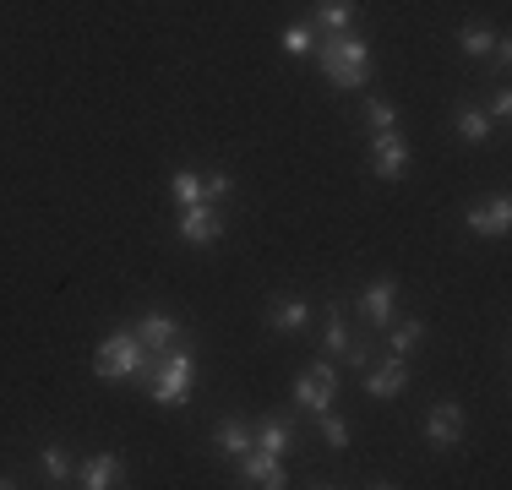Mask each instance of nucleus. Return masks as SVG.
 Returning <instances> with one entry per match:
<instances>
[{
	"label": "nucleus",
	"mask_w": 512,
	"mask_h": 490,
	"mask_svg": "<svg viewBox=\"0 0 512 490\" xmlns=\"http://www.w3.org/2000/svg\"><path fill=\"white\" fill-rule=\"evenodd\" d=\"M311 55L333 88H365V77H371V44L355 33H327V44H316Z\"/></svg>",
	"instance_id": "f257e3e1"
},
{
	"label": "nucleus",
	"mask_w": 512,
	"mask_h": 490,
	"mask_svg": "<svg viewBox=\"0 0 512 490\" xmlns=\"http://www.w3.org/2000/svg\"><path fill=\"white\" fill-rule=\"evenodd\" d=\"M148 398L158 403V409H180V403L191 398V376H197V365H191L186 349H164V360H148Z\"/></svg>",
	"instance_id": "f03ea898"
},
{
	"label": "nucleus",
	"mask_w": 512,
	"mask_h": 490,
	"mask_svg": "<svg viewBox=\"0 0 512 490\" xmlns=\"http://www.w3.org/2000/svg\"><path fill=\"white\" fill-rule=\"evenodd\" d=\"M93 371L104 382H126V376H142L148 371V349H142L137 333H109L99 349H93Z\"/></svg>",
	"instance_id": "7ed1b4c3"
},
{
	"label": "nucleus",
	"mask_w": 512,
	"mask_h": 490,
	"mask_svg": "<svg viewBox=\"0 0 512 490\" xmlns=\"http://www.w3.org/2000/svg\"><path fill=\"white\" fill-rule=\"evenodd\" d=\"M371 175L376 180H404L409 175V142H404V131H376V137H371Z\"/></svg>",
	"instance_id": "20e7f679"
},
{
	"label": "nucleus",
	"mask_w": 512,
	"mask_h": 490,
	"mask_svg": "<svg viewBox=\"0 0 512 490\" xmlns=\"http://www.w3.org/2000/svg\"><path fill=\"white\" fill-rule=\"evenodd\" d=\"M333 398H338V371L333 365H311V371L295 376V403L300 409L322 414V409H333Z\"/></svg>",
	"instance_id": "39448f33"
},
{
	"label": "nucleus",
	"mask_w": 512,
	"mask_h": 490,
	"mask_svg": "<svg viewBox=\"0 0 512 490\" xmlns=\"http://www.w3.org/2000/svg\"><path fill=\"white\" fill-rule=\"evenodd\" d=\"M175 229H180V240H186V245H218V240H224V218H218V207H213V202L180 207Z\"/></svg>",
	"instance_id": "423d86ee"
},
{
	"label": "nucleus",
	"mask_w": 512,
	"mask_h": 490,
	"mask_svg": "<svg viewBox=\"0 0 512 490\" xmlns=\"http://www.w3.org/2000/svg\"><path fill=\"white\" fill-rule=\"evenodd\" d=\"M240 480H246V485H267V490H284L289 474H284V463H278V452L251 447V452H240Z\"/></svg>",
	"instance_id": "0eeeda50"
},
{
	"label": "nucleus",
	"mask_w": 512,
	"mask_h": 490,
	"mask_svg": "<svg viewBox=\"0 0 512 490\" xmlns=\"http://www.w3.org/2000/svg\"><path fill=\"white\" fill-rule=\"evenodd\" d=\"M463 224H469V235H507V229H512V202H507V196L474 202L469 213H463Z\"/></svg>",
	"instance_id": "6e6552de"
},
{
	"label": "nucleus",
	"mask_w": 512,
	"mask_h": 490,
	"mask_svg": "<svg viewBox=\"0 0 512 490\" xmlns=\"http://www.w3.org/2000/svg\"><path fill=\"white\" fill-rule=\"evenodd\" d=\"M393 311H398V278H376V284L360 294V316L371 327H393Z\"/></svg>",
	"instance_id": "1a4fd4ad"
},
{
	"label": "nucleus",
	"mask_w": 512,
	"mask_h": 490,
	"mask_svg": "<svg viewBox=\"0 0 512 490\" xmlns=\"http://www.w3.org/2000/svg\"><path fill=\"white\" fill-rule=\"evenodd\" d=\"M425 436H431L436 452L458 447V441H463V409H458V403H436V409L425 414Z\"/></svg>",
	"instance_id": "9d476101"
},
{
	"label": "nucleus",
	"mask_w": 512,
	"mask_h": 490,
	"mask_svg": "<svg viewBox=\"0 0 512 490\" xmlns=\"http://www.w3.org/2000/svg\"><path fill=\"white\" fill-rule=\"evenodd\" d=\"M306 322H311V305L300 300V294H278V300L267 305V327H273V333H306Z\"/></svg>",
	"instance_id": "9b49d317"
},
{
	"label": "nucleus",
	"mask_w": 512,
	"mask_h": 490,
	"mask_svg": "<svg viewBox=\"0 0 512 490\" xmlns=\"http://www.w3.org/2000/svg\"><path fill=\"white\" fill-rule=\"evenodd\" d=\"M137 338H142V349L164 354V349H175V343H180V322H175V316H164V311H148L137 322Z\"/></svg>",
	"instance_id": "f8f14e48"
},
{
	"label": "nucleus",
	"mask_w": 512,
	"mask_h": 490,
	"mask_svg": "<svg viewBox=\"0 0 512 490\" xmlns=\"http://www.w3.org/2000/svg\"><path fill=\"white\" fill-rule=\"evenodd\" d=\"M120 469H126V463H120V452H93V458L77 469V485L82 490H109V485L120 480Z\"/></svg>",
	"instance_id": "ddd939ff"
},
{
	"label": "nucleus",
	"mask_w": 512,
	"mask_h": 490,
	"mask_svg": "<svg viewBox=\"0 0 512 490\" xmlns=\"http://www.w3.org/2000/svg\"><path fill=\"white\" fill-rule=\"evenodd\" d=\"M409 387V365L398 360H387V365H376V371H365V392H371V398H398V392Z\"/></svg>",
	"instance_id": "4468645a"
},
{
	"label": "nucleus",
	"mask_w": 512,
	"mask_h": 490,
	"mask_svg": "<svg viewBox=\"0 0 512 490\" xmlns=\"http://www.w3.org/2000/svg\"><path fill=\"white\" fill-rule=\"evenodd\" d=\"M360 0H316V28L322 33H355Z\"/></svg>",
	"instance_id": "2eb2a0df"
},
{
	"label": "nucleus",
	"mask_w": 512,
	"mask_h": 490,
	"mask_svg": "<svg viewBox=\"0 0 512 490\" xmlns=\"http://www.w3.org/2000/svg\"><path fill=\"white\" fill-rule=\"evenodd\" d=\"M453 131H458L463 147H480V142H491V115H485V109H474V104H463L458 115H453Z\"/></svg>",
	"instance_id": "dca6fc26"
},
{
	"label": "nucleus",
	"mask_w": 512,
	"mask_h": 490,
	"mask_svg": "<svg viewBox=\"0 0 512 490\" xmlns=\"http://www.w3.org/2000/svg\"><path fill=\"white\" fill-rule=\"evenodd\" d=\"M251 436H256V447H262V452H278V458L295 447V425L278 420V414H273V420H262V425H251Z\"/></svg>",
	"instance_id": "f3484780"
},
{
	"label": "nucleus",
	"mask_w": 512,
	"mask_h": 490,
	"mask_svg": "<svg viewBox=\"0 0 512 490\" xmlns=\"http://www.w3.org/2000/svg\"><path fill=\"white\" fill-rule=\"evenodd\" d=\"M218 452H229V458H240V452H251L256 447V436H251V425L246 420H235V414H229L224 425H218Z\"/></svg>",
	"instance_id": "a211bd4d"
},
{
	"label": "nucleus",
	"mask_w": 512,
	"mask_h": 490,
	"mask_svg": "<svg viewBox=\"0 0 512 490\" xmlns=\"http://www.w3.org/2000/svg\"><path fill=\"white\" fill-rule=\"evenodd\" d=\"M169 196H175V207H197V202H207V180L197 175V169H175Z\"/></svg>",
	"instance_id": "6ab92c4d"
},
{
	"label": "nucleus",
	"mask_w": 512,
	"mask_h": 490,
	"mask_svg": "<svg viewBox=\"0 0 512 490\" xmlns=\"http://www.w3.org/2000/svg\"><path fill=\"white\" fill-rule=\"evenodd\" d=\"M458 49H463L469 60H485V55L496 49V33H491V28H480V22H469V28L458 33Z\"/></svg>",
	"instance_id": "aec40b11"
},
{
	"label": "nucleus",
	"mask_w": 512,
	"mask_h": 490,
	"mask_svg": "<svg viewBox=\"0 0 512 490\" xmlns=\"http://www.w3.org/2000/svg\"><path fill=\"white\" fill-rule=\"evenodd\" d=\"M322 349H327V354H344V349H349V327H344V311H338V305H327V327H322Z\"/></svg>",
	"instance_id": "412c9836"
},
{
	"label": "nucleus",
	"mask_w": 512,
	"mask_h": 490,
	"mask_svg": "<svg viewBox=\"0 0 512 490\" xmlns=\"http://www.w3.org/2000/svg\"><path fill=\"white\" fill-rule=\"evenodd\" d=\"M365 126L371 131H398V104H387V98H365Z\"/></svg>",
	"instance_id": "4be33fe9"
},
{
	"label": "nucleus",
	"mask_w": 512,
	"mask_h": 490,
	"mask_svg": "<svg viewBox=\"0 0 512 490\" xmlns=\"http://www.w3.org/2000/svg\"><path fill=\"white\" fill-rule=\"evenodd\" d=\"M420 338H425V322H398L393 327V354H398V360H409V354L420 349Z\"/></svg>",
	"instance_id": "5701e85b"
},
{
	"label": "nucleus",
	"mask_w": 512,
	"mask_h": 490,
	"mask_svg": "<svg viewBox=\"0 0 512 490\" xmlns=\"http://www.w3.org/2000/svg\"><path fill=\"white\" fill-rule=\"evenodd\" d=\"M322 441H327L333 452H344V447H349V420H338L333 409H322Z\"/></svg>",
	"instance_id": "b1692460"
},
{
	"label": "nucleus",
	"mask_w": 512,
	"mask_h": 490,
	"mask_svg": "<svg viewBox=\"0 0 512 490\" xmlns=\"http://www.w3.org/2000/svg\"><path fill=\"white\" fill-rule=\"evenodd\" d=\"M278 44H284V55H311V49H316V28H300V22H295V28H284V39H278Z\"/></svg>",
	"instance_id": "393cba45"
},
{
	"label": "nucleus",
	"mask_w": 512,
	"mask_h": 490,
	"mask_svg": "<svg viewBox=\"0 0 512 490\" xmlns=\"http://www.w3.org/2000/svg\"><path fill=\"white\" fill-rule=\"evenodd\" d=\"M39 469L50 474V480H71V458H66V447H44V452H39Z\"/></svg>",
	"instance_id": "a878e982"
},
{
	"label": "nucleus",
	"mask_w": 512,
	"mask_h": 490,
	"mask_svg": "<svg viewBox=\"0 0 512 490\" xmlns=\"http://www.w3.org/2000/svg\"><path fill=\"white\" fill-rule=\"evenodd\" d=\"M229 191H235V180H229V175H224V169H218V175H207V202H213V207H218V202H224V196H229Z\"/></svg>",
	"instance_id": "bb28decb"
},
{
	"label": "nucleus",
	"mask_w": 512,
	"mask_h": 490,
	"mask_svg": "<svg viewBox=\"0 0 512 490\" xmlns=\"http://www.w3.org/2000/svg\"><path fill=\"white\" fill-rule=\"evenodd\" d=\"M338 360H349V365H371V349H365V343H349V349L338 354Z\"/></svg>",
	"instance_id": "cd10ccee"
},
{
	"label": "nucleus",
	"mask_w": 512,
	"mask_h": 490,
	"mask_svg": "<svg viewBox=\"0 0 512 490\" xmlns=\"http://www.w3.org/2000/svg\"><path fill=\"white\" fill-rule=\"evenodd\" d=\"M512 115V98L507 93H496V104H491V120H507Z\"/></svg>",
	"instance_id": "c85d7f7f"
}]
</instances>
